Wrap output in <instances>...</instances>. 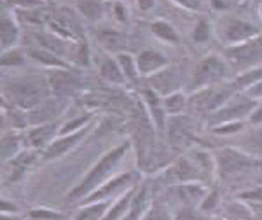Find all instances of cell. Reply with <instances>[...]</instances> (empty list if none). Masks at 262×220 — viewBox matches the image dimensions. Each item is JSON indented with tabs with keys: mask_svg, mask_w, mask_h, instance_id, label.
I'll use <instances>...</instances> for the list:
<instances>
[{
	"mask_svg": "<svg viewBox=\"0 0 262 220\" xmlns=\"http://www.w3.org/2000/svg\"><path fill=\"white\" fill-rule=\"evenodd\" d=\"M116 59L120 64L121 71L127 80V84H132V85H138V81H140V72H138V68H137V61H135V57L130 56L129 53H120L116 56Z\"/></svg>",
	"mask_w": 262,
	"mask_h": 220,
	"instance_id": "cell-28",
	"label": "cell"
},
{
	"mask_svg": "<svg viewBox=\"0 0 262 220\" xmlns=\"http://www.w3.org/2000/svg\"><path fill=\"white\" fill-rule=\"evenodd\" d=\"M0 213L2 214H17L18 207H17V204H14L11 201L0 198Z\"/></svg>",
	"mask_w": 262,
	"mask_h": 220,
	"instance_id": "cell-43",
	"label": "cell"
},
{
	"mask_svg": "<svg viewBox=\"0 0 262 220\" xmlns=\"http://www.w3.org/2000/svg\"><path fill=\"white\" fill-rule=\"evenodd\" d=\"M101 77L108 84L114 87H124L127 84V80L121 71L120 64L116 59V56H106L101 63Z\"/></svg>",
	"mask_w": 262,
	"mask_h": 220,
	"instance_id": "cell-18",
	"label": "cell"
},
{
	"mask_svg": "<svg viewBox=\"0 0 262 220\" xmlns=\"http://www.w3.org/2000/svg\"><path fill=\"white\" fill-rule=\"evenodd\" d=\"M32 59L39 61L40 64L50 66V68H57V69H71L69 63L63 60L60 56L54 54L53 51L47 50V48H39V50H32L29 54Z\"/></svg>",
	"mask_w": 262,
	"mask_h": 220,
	"instance_id": "cell-27",
	"label": "cell"
},
{
	"mask_svg": "<svg viewBox=\"0 0 262 220\" xmlns=\"http://www.w3.org/2000/svg\"><path fill=\"white\" fill-rule=\"evenodd\" d=\"M33 159V155L29 153V151H21L20 155H17L14 159L11 160V165H12V180L18 179L24 174L26 168L30 165V162Z\"/></svg>",
	"mask_w": 262,
	"mask_h": 220,
	"instance_id": "cell-31",
	"label": "cell"
},
{
	"mask_svg": "<svg viewBox=\"0 0 262 220\" xmlns=\"http://www.w3.org/2000/svg\"><path fill=\"white\" fill-rule=\"evenodd\" d=\"M30 220H68V217L51 208H33L29 211Z\"/></svg>",
	"mask_w": 262,
	"mask_h": 220,
	"instance_id": "cell-33",
	"label": "cell"
},
{
	"mask_svg": "<svg viewBox=\"0 0 262 220\" xmlns=\"http://www.w3.org/2000/svg\"><path fill=\"white\" fill-rule=\"evenodd\" d=\"M216 171L223 181L238 183L262 172V159L242 148L226 147L216 155Z\"/></svg>",
	"mask_w": 262,
	"mask_h": 220,
	"instance_id": "cell-2",
	"label": "cell"
},
{
	"mask_svg": "<svg viewBox=\"0 0 262 220\" xmlns=\"http://www.w3.org/2000/svg\"><path fill=\"white\" fill-rule=\"evenodd\" d=\"M150 33L163 43L168 45H179L180 35L176 30V27L165 20H155L150 23Z\"/></svg>",
	"mask_w": 262,
	"mask_h": 220,
	"instance_id": "cell-20",
	"label": "cell"
},
{
	"mask_svg": "<svg viewBox=\"0 0 262 220\" xmlns=\"http://www.w3.org/2000/svg\"><path fill=\"white\" fill-rule=\"evenodd\" d=\"M137 8L141 11L142 14H148L155 9L156 6V0H135Z\"/></svg>",
	"mask_w": 262,
	"mask_h": 220,
	"instance_id": "cell-45",
	"label": "cell"
},
{
	"mask_svg": "<svg viewBox=\"0 0 262 220\" xmlns=\"http://www.w3.org/2000/svg\"><path fill=\"white\" fill-rule=\"evenodd\" d=\"M130 145H132L130 141H124L117 147H114L113 150H110L108 153H105L101 159L92 166V169L85 174V177L71 190L68 196L69 202L84 201L96 189H99L102 184H105L111 177H114L116 175L114 172L117 171L123 159L126 158Z\"/></svg>",
	"mask_w": 262,
	"mask_h": 220,
	"instance_id": "cell-1",
	"label": "cell"
},
{
	"mask_svg": "<svg viewBox=\"0 0 262 220\" xmlns=\"http://www.w3.org/2000/svg\"><path fill=\"white\" fill-rule=\"evenodd\" d=\"M99 40L106 48V51H111L113 54H120L124 53V45H126V36L117 32V30H103L99 33Z\"/></svg>",
	"mask_w": 262,
	"mask_h": 220,
	"instance_id": "cell-25",
	"label": "cell"
},
{
	"mask_svg": "<svg viewBox=\"0 0 262 220\" xmlns=\"http://www.w3.org/2000/svg\"><path fill=\"white\" fill-rule=\"evenodd\" d=\"M261 33L262 30L256 24L238 17H223L217 23V35L225 43V48L240 45Z\"/></svg>",
	"mask_w": 262,
	"mask_h": 220,
	"instance_id": "cell-7",
	"label": "cell"
},
{
	"mask_svg": "<svg viewBox=\"0 0 262 220\" xmlns=\"http://www.w3.org/2000/svg\"><path fill=\"white\" fill-rule=\"evenodd\" d=\"M141 103L144 105V109H145L148 119L153 123V126L156 127V130L165 132L168 116H166V111L163 108V102H162L161 96L147 85L145 89H142L141 92Z\"/></svg>",
	"mask_w": 262,
	"mask_h": 220,
	"instance_id": "cell-10",
	"label": "cell"
},
{
	"mask_svg": "<svg viewBox=\"0 0 262 220\" xmlns=\"http://www.w3.org/2000/svg\"><path fill=\"white\" fill-rule=\"evenodd\" d=\"M223 57L229 63L231 69L237 72L262 66V33L240 45L225 48Z\"/></svg>",
	"mask_w": 262,
	"mask_h": 220,
	"instance_id": "cell-5",
	"label": "cell"
},
{
	"mask_svg": "<svg viewBox=\"0 0 262 220\" xmlns=\"http://www.w3.org/2000/svg\"><path fill=\"white\" fill-rule=\"evenodd\" d=\"M211 36V24L207 18H201L195 24L192 32V39L196 43H205Z\"/></svg>",
	"mask_w": 262,
	"mask_h": 220,
	"instance_id": "cell-32",
	"label": "cell"
},
{
	"mask_svg": "<svg viewBox=\"0 0 262 220\" xmlns=\"http://www.w3.org/2000/svg\"><path fill=\"white\" fill-rule=\"evenodd\" d=\"M151 205L153 204L150 200V189L148 186H142L141 189H137L135 196L130 204V210L123 220H142V217L151 208Z\"/></svg>",
	"mask_w": 262,
	"mask_h": 220,
	"instance_id": "cell-17",
	"label": "cell"
},
{
	"mask_svg": "<svg viewBox=\"0 0 262 220\" xmlns=\"http://www.w3.org/2000/svg\"><path fill=\"white\" fill-rule=\"evenodd\" d=\"M244 95H247V96H249V98H252V99L261 102L262 100V80L259 81L258 84L252 85L249 90H246V92H244Z\"/></svg>",
	"mask_w": 262,
	"mask_h": 220,
	"instance_id": "cell-44",
	"label": "cell"
},
{
	"mask_svg": "<svg viewBox=\"0 0 262 220\" xmlns=\"http://www.w3.org/2000/svg\"><path fill=\"white\" fill-rule=\"evenodd\" d=\"M243 127H244V121H232V123H225V124H219L213 127V132L219 135H234L240 132Z\"/></svg>",
	"mask_w": 262,
	"mask_h": 220,
	"instance_id": "cell-38",
	"label": "cell"
},
{
	"mask_svg": "<svg viewBox=\"0 0 262 220\" xmlns=\"http://www.w3.org/2000/svg\"><path fill=\"white\" fill-rule=\"evenodd\" d=\"M18 39V27L8 15H0V45L11 48Z\"/></svg>",
	"mask_w": 262,
	"mask_h": 220,
	"instance_id": "cell-26",
	"label": "cell"
},
{
	"mask_svg": "<svg viewBox=\"0 0 262 220\" xmlns=\"http://www.w3.org/2000/svg\"><path fill=\"white\" fill-rule=\"evenodd\" d=\"M217 204H219V193H217L216 190L208 192L207 196H205V200L202 201V204L200 205V210H201L202 213L213 211V210L217 207Z\"/></svg>",
	"mask_w": 262,
	"mask_h": 220,
	"instance_id": "cell-41",
	"label": "cell"
},
{
	"mask_svg": "<svg viewBox=\"0 0 262 220\" xmlns=\"http://www.w3.org/2000/svg\"><path fill=\"white\" fill-rule=\"evenodd\" d=\"M231 66L223 56L216 53H210L208 56L202 57L192 71V77L189 81V90L192 93L226 82L231 74Z\"/></svg>",
	"mask_w": 262,
	"mask_h": 220,
	"instance_id": "cell-3",
	"label": "cell"
},
{
	"mask_svg": "<svg viewBox=\"0 0 262 220\" xmlns=\"http://www.w3.org/2000/svg\"><path fill=\"white\" fill-rule=\"evenodd\" d=\"M201 174H205V172L198 166V163L193 160V158H182L166 169V179L176 181L179 184L192 183V181L201 183Z\"/></svg>",
	"mask_w": 262,
	"mask_h": 220,
	"instance_id": "cell-12",
	"label": "cell"
},
{
	"mask_svg": "<svg viewBox=\"0 0 262 220\" xmlns=\"http://www.w3.org/2000/svg\"><path fill=\"white\" fill-rule=\"evenodd\" d=\"M113 201H95V202H84L75 214L74 220H103Z\"/></svg>",
	"mask_w": 262,
	"mask_h": 220,
	"instance_id": "cell-21",
	"label": "cell"
},
{
	"mask_svg": "<svg viewBox=\"0 0 262 220\" xmlns=\"http://www.w3.org/2000/svg\"><path fill=\"white\" fill-rule=\"evenodd\" d=\"M0 106H3V99L0 98Z\"/></svg>",
	"mask_w": 262,
	"mask_h": 220,
	"instance_id": "cell-52",
	"label": "cell"
},
{
	"mask_svg": "<svg viewBox=\"0 0 262 220\" xmlns=\"http://www.w3.org/2000/svg\"><path fill=\"white\" fill-rule=\"evenodd\" d=\"M21 153V140L17 135H5L0 138V158L12 160Z\"/></svg>",
	"mask_w": 262,
	"mask_h": 220,
	"instance_id": "cell-29",
	"label": "cell"
},
{
	"mask_svg": "<svg viewBox=\"0 0 262 220\" xmlns=\"http://www.w3.org/2000/svg\"><path fill=\"white\" fill-rule=\"evenodd\" d=\"M135 61H137L140 75L147 77V78L156 75L158 72H161L165 68L169 66V60L166 59V56L153 48H147V50L140 51L138 56L135 57Z\"/></svg>",
	"mask_w": 262,
	"mask_h": 220,
	"instance_id": "cell-14",
	"label": "cell"
},
{
	"mask_svg": "<svg viewBox=\"0 0 262 220\" xmlns=\"http://www.w3.org/2000/svg\"><path fill=\"white\" fill-rule=\"evenodd\" d=\"M244 151L256 156V158H261L262 155V127L258 129L255 134H252L247 140V147L242 148ZM262 159V158H261Z\"/></svg>",
	"mask_w": 262,
	"mask_h": 220,
	"instance_id": "cell-35",
	"label": "cell"
},
{
	"mask_svg": "<svg viewBox=\"0 0 262 220\" xmlns=\"http://www.w3.org/2000/svg\"><path fill=\"white\" fill-rule=\"evenodd\" d=\"M21 63H23V56L17 50L9 51L8 54H3V57H0V66H18Z\"/></svg>",
	"mask_w": 262,
	"mask_h": 220,
	"instance_id": "cell-42",
	"label": "cell"
},
{
	"mask_svg": "<svg viewBox=\"0 0 262 220\" xmlns=\"http://www.w3.org/2000/svg\"><path fill=\"white\" fill-rule=\"evenodd\" d=\"M249 121H250V123H253V124H262V103L261 102L256 105V108H255V109H253V113L250 114Z\"/></svg>",
	"mask_w": 262,
	"mask_h": 220,
	"instance_id": "cell-46",
	"label": "cell"
},
{
	"mask_svg": "<svg viewBox=\"0 0 262 220\" xmlns=\"http://www.w3.org/2000/svg\"><path fill=\"white\" fill-rule=\"evenodd\" d=\"M110 2H113V3H114V2H124V0H110Z\"/></svg>",
	"mask_w": 262,
	"mask_h": 220,
	"instance_id": "cell-51",
	"label": "cell"
},
{
	"mask_svg": "<svg viewBox=\"0 0 262 220\" xmlns=\"http://www.w3.org/2000/svg\"><path fill=\"white\" fill-rule=\"evenodd\" d=\"M92 127H93V123H90L89 126H85L78 132L57 137L43 150V159H56V158H60L63 155L69 153L74 147H77L81 141L87 137V134L92 130Z\"/></svg>",
	"mask_w": 262,
	"mask_h": 220,
	"instance_id": "cell-11",
	"label": "cell"
},
{
	"mask_svg": "<svg viewBox=\"0 0 262 220\" xmlns=\"http://www.w3.org/2000/svg\"><path fill=\"white\" fill-rule=\"evenodd\" d=\"M59 130L56 124L53 123H45V124H39L35 126L29 134H27V141L29 145L33 148H47L53 141L59 137Z\"/></svg>",
	"mask_w": 262,
	"mask_h": 220,
	"instance_id": "cell-16",
	"label": "cell"
},
{
	"mask_svg": "<svg viewBox=\"0 0 262 220\" xmlns=\"http://www.w3.org/2000/svg\"><path fill=\"white\" fill-rule=\"evenodd\" d=\"M148 87L155 90L161 98H165L171 93L182 92V77L176 69L168 66L148 78Z\"/></svg>",
	"mask_w": 262,
	"mask_h": 220,
	"instance_id": "cell-13",
	"label": "cell"
},
{
	"mask_svg": "<svg viewBox=\"0 0 262 220\" xmlns=\"http://www.w3.org/2000/svg\"><path fill=\"white\" fill-rule=\"evenodd\" d=\"M0 220H23V219L17 217L15 214H2V213H0Z\"/></svg>",
	"mask_w": 262,
	"mask_h": 220,
	"instance_id": "cell-47",
	"label": "cell"
},
{
	"mask_svg": "<svg viewBox=\"0 0 262 220\" xmlns=\"http://www.w3.org/2000/svg\"><path fill=\"white\" fill-rule=\"evenodd\" d=\"M82 14L92 21L101 20L102 15H103V8H102L101 3L95 2V0H89V2H84L80 5Z\"/></svg>",
	"mask_w": 262,
	"mask_h": 220,
	"instance_id": "cell-34",
	"label": "cell"
},
{
	"mask_svg": "<svg viewBox=\"0 0 262 220\" xmlns=\"http://www.w3.org/2000/svg\"><path fill=\"white\" fill-rule=\"evenodd\" d=\"M225 219L228 220H255L253 213L243 205L242 202H232L226 205V211H225Z\"/></svg>",
	"mask_w": 262,
	"mask_h": 220,
	"instance_id": "cell-30",
	"label": "cell"
},
{
	"mask_svg": "<svg viewBox=\"0 0 262 220\" xmlns=\"http://www.w3.org/2000/svg\"><path fill=\"white\" fill-rule=\"evenodd\" d=\"M51 87L54 92H59V95H71L80 87V80L75 75H71L69 69H59L51 78Z\"/></svg>",
	"mask_w": 262,
	"mask_h": 220,
	"instance_id": "cell-22",
	"label": "cell"
},
{
	"mask_svg": "<svg viewBox=\"0 0 262 220\" xmlns=\"http://www.w3.org/2000/svg\"><path fill=\"white\" fill-rule=\"evenodd\" d=\"M262 80V66H255L250 69H246L243 72H238L237 77L231 81L232 85L235 87V90L238 93H244L246 90H249L252 85L258 84Z\"/></svg>",
	"mask_w": 262,
	"mask_h": 220,
	"instance_id": "cell-24",
	"label": "cell"
},
{
	"mask_svg": "<svg viewBox=\"0 0 262 220\" xmlns=\"http://www.w3.org/2000/svg\"><path fill=\"white\" fill-rule=\"evenodd\" d=\"M162 102H163V108H165L168 117L182 116L189 108V98L183 90L162 98Z\"/></svg>",
	"mask_w": 262,
	"mask_h": 220,
	"instance_id": "cell-23",
	"label": "cell"
},
{
	"mask_svg": "<svg viewBox=\"0 0 262 220\" xmlns=\"http://www.w3.org/2000/svg\"><path fill=\"white\" fill-rule=\"evenodd\" d=\"M111 14H113V18L120 24H126L129 20V11L124 2H114L111 8Z\"/></svg>",
	"mask_w": 262,
	"mask_h": 220,
	"instance_id": "cell-39",
	"label": "cell"
},
{
	"mask_svg": "<svg viewBox=\"0 0 262 220\" xmlns=\"http://www.w3.org/2000/svg\"><path fill=\"white\" fill-rule=\"evenodd\" d=\"M258 103H259L258 100L249 98L244 93H237L228 100L221 109L208 116V124L211 127H216L225 123L249 120L250 114L253 113Z\"/></svg>",
	"mask_w": 262,
	"mask_h": 220,
	"instance_id": "cell-6",
	"label": "cell"
},
{
	"mask_svg": "<svg viewBox=\"0 0 262 220\" xmlns=\"http://www.w3.org/2000/svg\"><path fill=\"white\" fill-rule=\"evenodd\" d=\"M171 2L184 11L193 12V14H202L207 9L205 0H171Z\"/></svg>",
	"mask_w": 262,
	"mask_h": 220,
	"instance_id": "cell-36",
	"label": "cell"
},
{
	"mask_svg": "<svg viewBox=\"0 0 262 220\" xmlns=\"http://www.w3.org/2000/svg\"><path fill=\"white\" fill-rule=\"evenodd\" d=\"M174 220H205V213H202L200 208H190L182 207L179 211L172 216Z\"/></svg>",
	"mask_w": 262,
	"mask_h": 220,
	"instance_id": "cell-37",
	"label": "cell"
},
{
	"mask_svg": "<svg viewBox=\"0 0 262 220\" xmlns=\"http://www.w3.org/2000/svg\"><path fill=\"white\" fill-rule=\"evenodd\" d=\"M213 220H228V219H225V217H216V219H213Z\"/></svg>",
	"mask_w": 262,
	"mask_h": 220,
	"instance_id": "cell-49",
	"label": "cell"
},
{
	"mask_svg": "<svg viewBox=\"0 0 262 220\" xmlns=\"http://www.w3.org/2000/svg\"><path fill=\"white\" fill-rule=\"evenodd\" d=\"M208 192L210 190L200 181L183 183L177 186V198L180 201L182 207L200 208V205L202 204V201L205 200Z\"/></svg>",
	"mask_w": 262,
	"mask_h": 220,
	"instance_id": "cell-15",
	"label": "cell"
},
{
	"mask_svg": "<svg viewBox=\"0 0 262 220\" xmlns=\"http://www.w3.org/2000/svg\"><path fill=\"white\" fill-rule=\"evenodd\" d=\"M142 220H174L161 205H151L148 213L142 217Z\"/></svg>",
	"mask_w": 262,
	"mask_h": 220,
	"instance_id": "cell-40",
	"label": "cell"
},
{
	"mask_svg": "<svg viewBox=\"0 0 262 220\" xmlns=\"http://www.w3.org/2000/svg\"><path fill=\"white\" fill-rule=\"evenodd\" d=\"M5 124H6V120H5V117L0 114V138L5 137Z\"/></svg>",
	"mask_w": 262,
	"mask_h": 220,
	"instance_id": "cell-48",
	"label": "cell"
},
{
	"mask_svg": "<svg viewBox=\"0 0 262 220\" xmlns=\"http://www.w3.org/2000/svg\"><path fill=\"white\" fill-rule=\"evenodd\" d=\"M135 192H137V186L132 187V189H129V190H126L117 200L113 201L111 202V207H110V210H108V213H106V216H105L103 220L124 219L127 216L129 210H130V204H132V200L135 196Z\"/></svg>",
	"mask_w": 262,
	"mask_h": 220,
	"instance_id": "cell-19",
	"label": "cell"
},
{
	"mask_svg": "<svg viewBox=\"0 0 262 220\" xmlns=\"http://www.w3.org/2000/svg\"><path fill=\"white\" fill-rule=\"evenodd\" d=\"M259 15H261V18H262V5H261V8H259Z\"/></svg>",
	"mask_w": 262,
	"mask_h": 220,
	"instance_id": "cell-50",
	"label": "cell"
},
{
	"mask_svg": "<svg viewBox=\"0 0 262 220\" xmlns=\"http://www.w3.org/2000/svg\"><path fill=\"white\" fill-rule=\"evenodd\" d=\"M140 172L134 171H126L116 174L111 177L105 184H102L99 189H96L92 195H89L81 204L84 202H95V201H114L117 200L120 195H123L126 190L135 187L140 183Z\"/></svg>",
	"mask_w": 262,
	"mask_h": 220,
	"instance_id": "cell-8",
	"label": "cell"
},
{
	"mask_svg": "<svg viewBox=\"0 0 262 220\" xmlns=\"http://www.w3.org/2000/svg\"><path fill=\"white\" fill-rule=\"evenodd\" d=\"M165 132L172 148H186L193 142V124L184 114L168 117Z\"/></svg>",
	"mask_w": 262,
	"mask_h": 220,
	"instance_id": "cell-9",
	"label": "cell"
},
{
	"mask_svg": "<svg viewBox=\"0 0 262 220\" xmlns=\"http://www.w3.org/2000/svg\"><path fill=\"white\" fill-rule=\"evenodd\" d=\"M237 93L238 92L235 90L232 82L226 81L222 84L211 85V87H207V89H202V90L192 93V96L189 98V106L193 108L196 113L210 116V114L216 113L217 109H221L223 105Z\"/></svg>",
	"mask_w": 262,
	"mask_h": 220,
	"instance_id": "cell-4",
	"label": "cell"
}]
</instances>
